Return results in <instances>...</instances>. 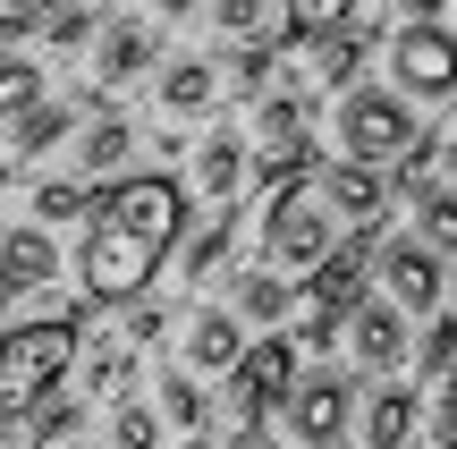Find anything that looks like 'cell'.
<instances>
[{"label": "cell", "mask_w": 457, "mask_h": 449, "mask_svg": "<svg viewBox=\"0 0 457 449\" xmlns=\"http://www.w3.org/2000/svg\"><path fill=\"white\" fill-rule=\"evenodd\" d=\"M187 237V187L162 179V170H136V179H111L85 212V246H77V288L85 305H128L153 288V271L179 254Z\"/></svg>", "instance_id": "cell-1"}, {"label": "cell", "mask_w": 457, "mask_h": 449, "mask_svg": "<svg viewBox=\"0 0 457 449\" xmlns=\"http://www.w3.org/2000/svg\"><path fill=\"white\" fill-rule=\"evenodd\" d=\"M77 339H85V305H51L34 322H9L0 331V416H34L68 382Z\"/></svg>", "instance_id": "cell-2"}, {"label": "cell", "mask_w": 457, "mask_h": 449, "mask_svg": "<svg viewBox=\"0 0 457 449\" xmlns=\"http://www.w3.org/2000/svg\"><path fill=\"white\" fill-rule=\"evenodd\" d=\"M330 237H339V212L313 195V179L305 187H271V204H262V263L279 280H305L330 254Z\"/></svg>", "instance_id": "cell-3"}, {"label": "cell", "mask_w": 457, "mask_h": 449, "mask_svg": "<svg viewBox=\"0 0 457 449\" xmlns=\"http://www.w3.org/2000/svg\"><path fill=\"white\" fill-rule=\"evenodd\" d=\"M330 128H339L347 162H398V153L424 136V128H415V102L398 94V85H339Z\"/></svg>", "instance_id": "cell-4"}, {"label": "cell", "mask_w": 457, "mask_h": 449, "mask_svg": "<svg viewBox=\"0 0 457 449\" xmlns=\"http://www.w3.org/2000/svg\"><path fill=\"white\" fill-rule=\"evenodd\" d=\"M271 416H279V433L296 449H339L347 424H356V382H347V373H296Z\"/></svg>", "instance_id": "cell-5"}, {"label": "cell", "mask_w": 457, "mask_h": 449, "mask_svg": "<svg viewBox=\"0 0 457 449\" xmlns=\"http://www.w3.org/2000/svg\"><path fill=\"white\" fill-rule=\"evenodd\" d=\"M390 77H398L407 102H449L457 94V34L441 17H407L390 34Z\"/></svg>", "instance_id": "cell-6"}, {"label": "cell", "mask_w": 457, "mask_h": 449, "mask_svg": "<svg viewBox=\"0 0 457 449\" xmlns=\"http://www.w3.org/2000/svg\"><path fill=\"white\" fill-rule=\"evenodd\" d=\"M288 382H296V339H288V331L237 348V365H228V424H237V433H245V424H262Z\"/></svg>", "instance_id": "cell-7"}, {"label": "cell", "mask_w": 457, "mask_h": 449, "mask_svg": "<svg viewBox=\"0 0 457 449\" xmlns=\"http://www.w3.org/2000/svg\"><path fill=\"white\" fill-rule=\"evenodd\" d=\"M373 271L390 280V305L398 314H432L441 305V246H424V237H373Z\"/></svg>", "instance_id": "cell-8"}, {"label": "cell", "mask_w": 457, "mask_h": 449, "mask_svg": "<svg viewBox=\"0 0 457 449\" xmlns=\"http://www.w3.org/2000/svg\"><path fill=\"white\" fill-rule=\"evenodd\" d=\"M339 339H347V356H356V373H398V365H407V348H415V339H407V314H398L390 297H356Z\"/></svg>", "instance_id": "cell-9"}, {"label": "cell", "mask_w": 457, "mask_h": 449, "mask_svg": "<svg viewBox=\"0 0 457 449\" xmlns=\"http://www.w3.org/2000/svg\"><path fill=\"white\" fill-rule=\"evenodd\" d=\"M313 187H322V204L347 220V229H381L390 220V179H381V162H330V170H313Z\"/></svg>", "instance_id": "cell-10"}, {"label": "cell", "mask_w": 457, "mask_h": 449, "mask_svg": "<svg viewBox=\"0 0 457 449\" xmlns=\"http://www.w3.org/2000/svg\"><path fill=\"white\" fill-rule=\"evenodd\" d=\"M94 34H102V51H94L102 94H119V85L153 77V26H145V17H111V26H94Z\"/></svg>", "instance_id": "cell-11"}, {"label": "cell", "mask_w": 457, "mask_h": 449, "mask_svg": "<svg viewBox=\"0 0 457 449\" xmlns=\"http://www.w3.org/2000/svg\"><path fill=\"white\" fill-rule=\"evenodd\" d=\"M245 348V322L228 314V305H204L195 322H187V373H228Z\"/></svg>", "instance_id": "cell-12"}, {"label": "cell", "mask_w": 457, "mask_h": 449, "mask_svg": "<svg viewBox=\"0 0 457 449\" xmlns=\"http://www.w3.org/2000/svg\"><path fill=\"white\" fill-rule=\"evenodd\" d=\"M245 170H254V162H245V136H204V145H195V195H212L228 212V204L245 195Z\"/></svg>", "instance_id": "cell-13"}, {"label": "cell", "mask_w": 457, "mask_h": 449, "mask_svg": "<svg viewBox=\"0 0 457 449\" xmlns=\"http://www.w3.org/2000/svg\"><path fill=\"white\" fill-rule=\"evenodd\" d=\"M51 271H60V246H51L43 220H26V229H0V280H9V288H43Z\"/></svg>", "instance_id": "cell-14"}, {"label": "cell", "mask_w": 457, "mask_h": 449, "mask_svg": "<svg viewBox=\"0 0 457 449\" xmlns=\"http://www.w3.org/2000/svg\"><path fill=\"white\" fill-rule=\"evenodd\" d=\"M128 153H136V128L111 111V102H94V111H85V136H77V170L102 179V170H119Z\"/></svg>", "instance_id": "cell-15"}, {"label": "cell", "mask_w": 457, "mask_h": 449, "mask_svg": "<svg viewBox=\"0 0 457 449\" xmlns=\"http://www.w3.org/2000/svg\"><path fill=\"white\" fill-rule=\"evenodd\" d=\"M424 433V399L415 390H373L364 399V449H407Z\"/></svg>", "instance_id": "cell-16"}, {"label": "cell", "mask_w": 457, "mask_h": 449, "mask_svg": "<svg viewBox=\"0 0 457 449\" xmlns=\"http://www.w3.org/2000/svg\"><path fill=\"white\" fill-rule=\"evenodd\" d=\"M313 43H322V60H313V85H330V94H339V85H356L364 51H373V26H364V17H339V26L313 34Z\"/></svg>", "instance_id": "cell-17"}, {"label": "cell", "mask_w": 457, "mask_h": 449, "mask_svg": "<svg viewBox=\"0 0 457 449\" xmlns=\"http://www.w3.org/2000/svg\"><path fill=\"white\" fill-rule=\"evenodd\" d=\"M220 102V68L212 60H170L162 68V111L170 119H195V111H212Z\"/></svg>", "instance_id": "cell-18"}, {"label": "cell", "mask_w": 457, "mask_h": 449, "mask_svg": "<svg viewBox=\"0 0 457 449\" xmlns=\"http://www.w3.org/2000/svg\"><path fill=\"white\" fill-rule=\"evenodd\" d=\"M162 433H204L212 424V399H204V373H162Z\"/></svg>", "instance_id": "cell-19"}, {"label": "cell", "mask_w": 457, "mask_h": 449, "mask_svg": "<svg viewBox=\"0 0 457 449\" xmlns=\"http://www.w3.org/2000/svg\"><path fill=\"white\" fill-rule=\"evenodd\" d=\"M43 102V60L34 51H0V119H26Z\"/></svg>", "instance_id": "cell-20"}, {"label": "cell", "mask_w": 457, "mask_h": 449, "mask_svg": "<svg viewBox=\"0 0 457 449\" xmlns=\"http://www.w3.org/2000/svg\"><path fill=\"white\" fill-rule=\"evenodd\" d=\"M77 348H85V339H77ZM128 373H136V348H128V339H94V348H85V399L128 390Z\"/></svg>", "instance_id": "cell-21"}, {"label": "cell", "mask_w": 457, "mask_h": 449, "mask_svg": "<svg viewBox=\"0 0 457 449\" xmlns=\"http://www.w3.org/2000/svg\"><path fill=\"white\" fill-rule=\"evenodd\" d=\"M305 119H313V94H262V102H254L262 153H271V145H296V136H305Z\"/></svg>", "instance_id": "cell-22"}, {"label": "cell", "mask_w": 457, "mask_h": 449, "mask_svg": "<svg viewBox=\"0 0 457 449\" xmlns=\"http://www.w3.org/2000/svg\"><path fill=\"white\" fill-rule=\"evenodd\" d=\"M271 68H279V43H262V34H245V43H237V60H228V94L262 102V94H271Z\"/></svg>", "instance_id": "cell-23"}, {"label": "cell", "mask_w": 457, "mask_h": 449, "mask_svg": "<svg viewBox=\"0 0 457 449\" xmlns=\"http://www.w3.org/2000/svg\"><path fill=\"white\" fill-rule=\"evenodd\" d=\"M179 246H187V254H179V263H187V280H195V288H212V280H220V263H228V212H220V220H204L195 237H179Z\"/></svg>", "instance_id": "cell-24"}, {"label": "cell", "mask_w": 457, "mask_h": 449, "mask_svg": "<svg viewBox=\"0 0 457 449\" xmlns=\"http://www.w3.org/2000/svg\"><path fill=\"white\" fill-rule=\"evenodd\" d=\"M339 17H356V0H279V34H288V43H313V34H330Z\"/></svg>", "instance_id": "cell-25"}, {"label": "cell", "mask_w": 457, "mask_h": 449, "mask_svg": "<svg viewBox=\"0 0 457 449\" xmlns=\"http://www.w3.org/2000/svg\"><path fill=\"white\" fill-rule=\"evenodd\" d=\"M279 314H288V280H279L271 263L245 271V288H237V322H279Z\"/></svg>", "instance_id": "cell-26"}, {"label": "cell", "mask_w": 457, "mask_h": 449, "mask_svg": "<svg viewBox=\"0 0 457 449\" xmlns=\"http://www.w3.org/2000/svg\"><path fill=\"white\" fill-rule=\"evenodd\" d=\"M85 179H43L34 187V220H43V229H60V220H85Z\"/></svg>", "instance_id": "cell-27"}, {"label": "cell", "mask_w": 457, "mask_h": 449, "mask_svg": "<svg viewBox=\"0 0 457 449\" xmlns=\"http://www.w3.org/2000/svg\"><path fill=\"white\" fill-rule=\"evenodd\" d=\"M111 449H162V416H153V399H119Z\"/></svg>", "instance_id": "cell-28"}, {"label": "cell", "mask_w": 457, "mask_h": 449, "mask_svg": "<svg viewBox=\"0 0 457 449\" xmlns=\"http://www.w3.org/2000/svg\"><path fill=\"white\" fill-rule=\"evenodd\" d=\"M415 204H424L415 237H424V246H441V254H457V187H432V195H415Z\"/></svg>", "instance_id": "cell-29"}, {"label": "cell", "mask_w": 457, "mask_h": 449, "mask_svg": "<svg viewBox=\"0 0 457 449\" xmlns=\"http://www.w3.org/2000/svg\"><path fill=\"white\" fill-rule=\"evenodd\" d=\"M34 26H43V43H51V51H77L85 34H94V9H77V0H60V9H43Z\"/></svg>", "instance_id": "cell-30"}, {"label": "cell", "mask_w": 457, "mask_h": 449, "mask_svg": "<svg viewBox=\"0 0 457 449\" xmlns=\"http://www.w3.org/2000/svg\"><path fill=\"white\" fill-rule=\"evenodd\" d=\"M432 170H441V145L415 136V145L398 153V195H432Z\"/></svg>", "instance_id": "cell-31"}, {"label": "cell", "mask_w": 457, "mask_h": 449, "mask_svg": "<svg viewBox=\"0 0 457 449\" xmlns=\"http://www.w3.org/2000/svg\"><path fill=\"white\" fill-rule=\"evenodd\" d=\"M449 365H457V305L432 314V331H424V373H449Z\"/></svg>", "instance_id": "cell-32"}, {"label": "cell", "mask_w": 457, "mask_h": 449, "mask_svg": "<svg viewBox=\"0 0 457 449\" xmlns=\"http://www.w3.org/2000/svg\"><path fill=\"white\" fill-rule=\"evenodd\" d=\"M432 449H457V373H441V399H432Z\"/></svg>", "instance_id": "cell-33"}, {"label": "cell", "mask_w": 457, "mask_h": 449, "mask_svg": "<svg viewBox=\"0 0 457 449\" xmlns=\"http://www.w3.org/2000/svg\"><path fill=\"white\" fill-rule=\"evenodd\" d=\"M170 331V314L162 305H145V297H128V348H153V339Z\"/></svg>", "instance_id": "cell-34"}, {"label": "cell", "mask_w": 457, "mask_h": 449, "mask_svg": "<svg viewBox=\"0 0 457 449\" xmlns=\"http://www.w3.org/2000/svg\"><path fill=\"white\" fill-rule=\"evenodd\" d=\"M262 9H271V0H220V34H237V43H245V34H262Z\"/></svg>", "instance_id": "cell-35"}, {"label": "cell", "mask_w": 457, "mask_h": 449, "mask_svg": "<svg viewBox=\"0 0 457 449\" xmlns=\"http://www.w3.org/2000/svg\"><path fill=\"white\" fill-rule=\"evenodd\" d=\"M43 9H60V0H0V34H17V26H34Z\"/></svg>", "instance_id": "cell-36"}, {"label": "cell", "mask_w": 457, "mask_h": 449, "mask_svg": "<svg viewBox=\"0 0 457 449\" xmlns=\"http://www.w3.org/2000/svg\"><path fill=\"white\" fill-rule=\"evenodd\" d=\"M0 449H43V433H34L26 416H0Z\"/></svg>", "instance_id": "cell-37"}, {"label": "cell", "mask_w": 457, "mask_h": 449, "mask_svg": "<svg viewBox=\"0 0 457 449\" xmlns=\"http://www.w3.org/2000/svg\"><path fill=\"white\" fill-rule=\"evenodd\" d=\"M228 449H288V441H271V433H262V424H245V433L228 441Z\"/></svg>", "instance_id": "cell-38"}, {"label": "cell", "mask_w": 457, "mask_h": 449, "mask_svg": "<svg viewBox=\"0 0 457 449\" xmlns=\"http://www.w3.org/2000/svg\"><path fill=\"white\" fill-rule=\"evenodd\" d=\"M204 9V0H162V17H195Z\"/></svg>", "instance_id": "cell-39"}, {"label": "cell", "mask_w": 457, "mask_h": 449, "mask_svg": "<svg viewBox=\"0 0 457 449\" xmlns=\"http://www.w3.org/2000/svg\"><path fill=\"white\" fill-rule=\"evenodd\" d=\"M441 170H449V187H457V145H449V153H441Z\"/></svg>", "instance_id": "cell-40"}, {"label": "cell", "mask_w": 457, "mask_h": 449, "mask_svg": "<svg viewBox=\"0 0 457 449\" xmlns=\"http://www.w3.org/2000/svg\"><path fill=\"white\" fill-rule=\"evenodd\" d=\"M9 305H17V288H9V280H0V314H9Z\"/></svg>", "instance_id": "cell-41"}, {"label": "cell", "mask_w": 457, "mask_h": 449, "mask_svg": "<svg viewBox=\"0 0 457 449\" xmlns=\"http://www.w3.org/2000/svg\"><path fill=\"white\" fill-rule=\"evenodd\" d=\"M449 34H457V0H449Z\"/></svg>", "instance_id": "cell-42"}, {"label": "cell", "mask_w": 457, "mask_h": 449, "mask_svg": "<svg viewBox=\"0 0 457 449\" xmlns=\"http://www.w3.org/2000/svg\"><path fill=\"white\" fill-rule=\"evenodd\" d=\"M407 449H415V441H407Z\"/></svg>", "instance_id": "cell-43"}, {"label": "cell", "mask_w": 457, "mask_h": 449, "mask_svg": "<svg viewBox=\"0 0 457 449\" xmlns=\"http://www.w3.org/2000/svg\"><path fill=\"white\" fill-rule=\"evenodd\" d=\"M77 449H85V441H77Z\"/></svg>", "instance_id": "cell-44"}]
</instances>
